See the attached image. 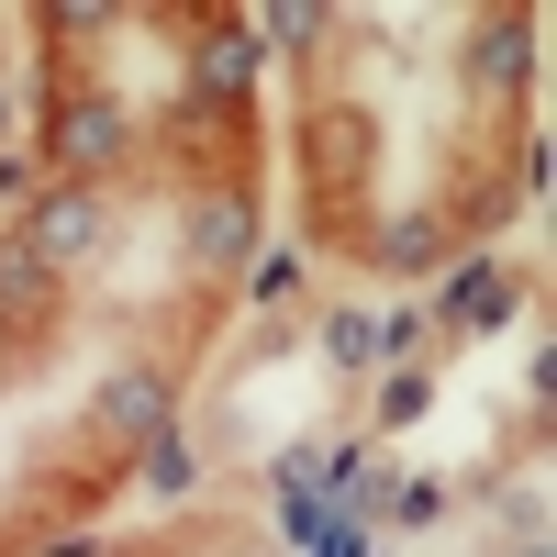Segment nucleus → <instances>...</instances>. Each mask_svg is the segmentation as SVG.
<instances>
[{
	"instance_id": "nucleus-8",
	"label": "nucleus",
	"mask_w": 557,
	"mask_h": 557,
	"mask_svg": "<svg viewBox=\"0 0 557 557\" xmlns=\"http://www.w3.org/2000/svg\"><path fill=\"white\" fill-rule=\"evenodd\" d=\"M45 290V257L34 246H0V301H34Z\"/></svg>"
},
{
	"instance_id": "nucleus-7",
	"label": "nucleus",
	"mask_w": 557,
	"mask_h": 557,
	"mask_svg": "<svg viewBox=\"0 0 557 557\" xmlns=\"http://www.w3.org/2000/svg\"><path fill=\"white\" fill-rule=\"evenodd\" d=\"M146 480H157V502H178V491H190V480H201V457H190V446H178V435H157V457H146Z\"/></svg>"
},
{
	"instance_id": "nucleus-9",
	"label": "nucleus",
	"mask_w": 557,
	"mask_h": 557,
	"mask_svg": "<svg viewBox=\"0 0 557 557\" xmlns=\"http://www.w3.org/2000/svg\"><path fill=\"white\" fill-rule=\"evenodd\" d=\"M312 557H380V535L346 513V524H312Z\"/></svg>"
},
{
	"instance_id": "nucleus-6",
	"label": "nucleus",
	"mask_w": 557,
	"mask_h": 557,
	"mask_svg": "<svg viewBox=\"0 0 557 557\" xmlns=\"http://www.w3.org/2000/svg\"><path fill=\"white\" fill-rule=\"evenodd\" d=\"M323 357H335V368H368V357H380V323L335 312V323H323Z\"/></svg>"
},
{
	"instance_id": "nucleus-4",
	"label": "nucleus",
	"mask_w": 557,
	"mask_h": 557,
	"mask_svg": "<svg viewBox=\"0 0 557 557\" xmlns=\"http://www.w3.org/2000/svg\"><path fill=\"white\" fill-rule=\"evenodd\" d=\"M201 257H212V268H246V257H257V212H246V201H212V212H201Z\"/></svg>"
},
{
	"instance_id": "nucleus-5",
	"label": "nucleus",
	"mask_w": 557,
	"mask_h": 557,
	"mask_svg": "<svg viewBox=\"0 0 557 557\" xmlns=\"http://www.w3.org/2000/svg\"><path fill=\"white\" fill-rule=\"evenodd\" d=\"M502 301H513V278H502V268L446 278V323H502Z\"/></svg>"
},
{
	"instance_id": "nucleus-2",
	"label": "nucleus",
	"mask_w": 557,
	"mask_h": 557,
	"mask_svg": "<svg viewBox=\"0 0 557 557\" xmlns=\"http://www.w3.org/2000/svg\"><path fill=\"white\" fill-rule=\"evenodd\" d=\"M101 412H112V435H146V446L178 435V424H168V380H146V368H123V380L101 391Z\"/></svg>"
},
{
	"instance_id": "nucleus-1",
	"label": "nucleus",
	"mask_w": 557,
	"mask_h": 557,
	"mask_svg": "<svg viewBox=\"0 0 557 557\" xmlns=\"http://www.w3.org/2000/svg\"><path fill=\"white\" fill-rule=\"evenodd\" d=\"M45 268H78V257H101V201H89V190H57V201H45L34 212V235H23Z\"/></svg>"
},
{
	"instance_id": "nucleus-10",
	"label": "nucleus",
	"mask_w": 557,
	"mask_h": 557,
	"mask_svg": "<svg viewBox=\"0 0 557 557\" xmlns=\"http://www.w3.org/2000/svg\"><path fill=\"white\" fill-rule=\"evenodd\" d=\"M513 557H546V535H524V546H513Z\"/></svg>"
},
{
	"instance_id": "nucleus-3",
	"label": "nucleus",
	"mask_w": 557,
	"mask_h": 557,
	"mask_svg": "<svg viewBox=\"0 0 557 557\" xmlns=\"http://www.w3.org/2000/svg\"><path fill=\"white\" fill-rule=\"evenodd\" d=\"M57 146H67L78 168H112V157H123V112H112V101H78V112H67V134H57Z\"/></svg>"
}]
</instances>
